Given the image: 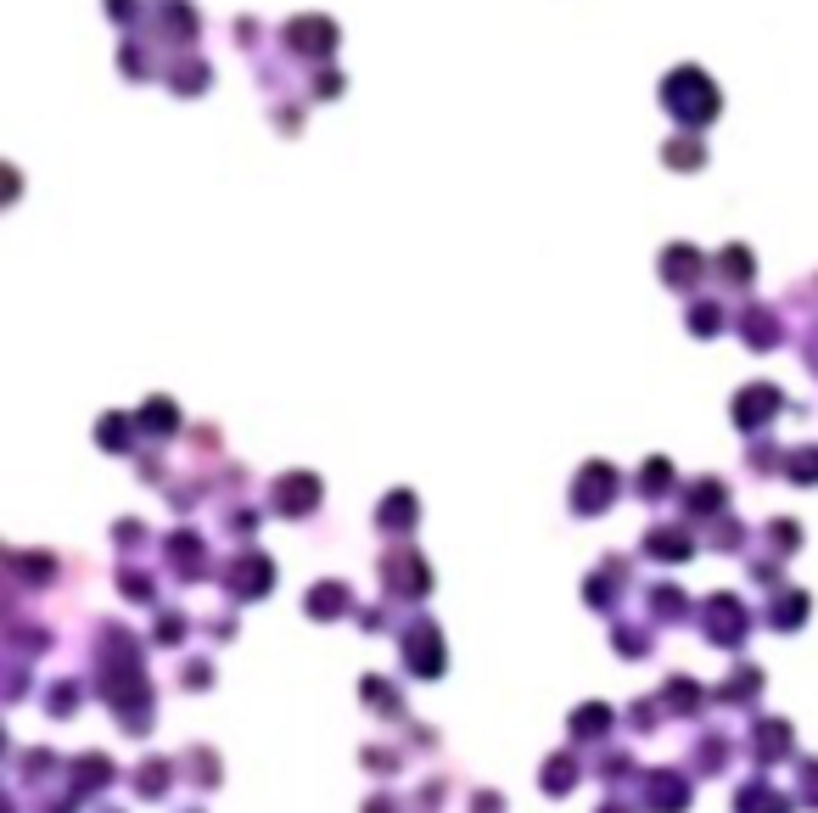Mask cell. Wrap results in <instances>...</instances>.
Returning a JSON list of instances; mask_svg holds the SVG:
<instances>
[{
  "label": "cell",
  "mask_w": 818,
  "mask_h": 813,
  "mask_svg": "<svg viewBox=\"0 0 818 813\" xmlns=\"http://www.w3.org/2000/svg\"><path fill=\"white\" fill-rule=\"evenodd\" d=\"M667 107H673L678 118H690V124H706V118L718 113V85L706 79L701 68H678L667 73V85H662Z\"/></svg>",
  "instance_id": "obj_1"
},
{
  "label": "cell",
  "mask_w": 818,
  "mask_h": 813,
  "mask_svg": "<svg viewBox=\"0 0 818 813\" xmlns=\"http://www.w3.org/2000/svg\"><path fill=\"white\" fill-rule=\"evenodd\" d=\"M286 45H297V51H331L337 45V23H325V17H297V23H286Z\"/></svg>",
  "instance_id": "obj_2"
},
{
  "label": "cell",
  "mask_w": 818,
  "mask_h": 813,
  "mask_svg": "<svg viewBox=\"0 0 818 813\" xmlns=\"http://www.w3.org/2000/svg\"><path fill=\"white\" fill-rule=\"evenodd\" d=\"M107 6H113V17H118V23H129V17L141 12V0H107Z\"/></svg>",
  "instance_id": "obj_3"
}]
</instances>
